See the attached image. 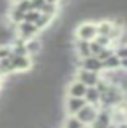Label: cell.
I'll use <instances>...</instances> for the list:
<instances>
[{"label": "cell", "mask_w": 127, "mask_h": 128, "mask_svg": "<svg viewBox=\"0 0 127 128\" xmlns=\"http://www.w3.org/2000/svg\"><path fill=\"white\" fill-rule=\"evenodd\" d=\"M77 66H79V69H85V70H90V72H98V74L103 72V62L97 58V56H93V54L79 59Z\"/></svg>", "instance_id": "5b68a950"}, {"label": "cell", "mask_w": 127, "mask_h": 128, "mask_svg": "<svg viewBox=\"0 0 127 128\" xmlns=\"http://www.w3.org/2000/svg\"><path fill=\"white\" fill-rule=\"evenodd\" d=\"M100 77H101V74L90 72V70H85V69H79L76 72V78L81 83H84L85 86H95V83L100 80Z\"/></svg>", "instance_id": "52a82bcc"}, {"label": "cell", "mask_w": 127, "mask_h": 128, "mask_svg": "<svg viewBox=\"0 0 127 128\" xmlns=\"http://www.w3.org/2000/svg\"><path fill=\"white\" fill-rule=\"evenodd\" d=\"M61 0H45V3H53V5H59Z\"/></svg>", "instance_id": "603a6c76"}, {"label": "cell", "mask_w": 127, "mask_h": 128, "mask_svg": "<svg viewBox=\"0 0 127 128\" xmlns=\"http://www.w3.org/2000/svg\"><path fill=\"white\" fill-rule=\"evenodd\" d=\"M8 19L15 24V26H16V24L24 21V13H21V11H18L15 6H11L10 8V13H8Z\"/></svg>", "instance_id": "2e32d148"}, {"label": "cell", "mask_w": 127, "mask_h": 128, "mask_svg": "<svg viewBox=\"0 0 127 128\" xmlns=\"http://www.w3.org/2000/svg\"><path fill=\"white\" fill-rule=\"evenodd\" d=\"M39 34H40V30H39L37 26L32 24V22L23 21V22L16 24V35H18V38L23 40V42H26V40H29L32 37H37Z\"/></svg>", "instance_id": "7a4b0ae2"}, {"label": "cell", "mask_w": 127, "mask_h": 128, "mask_svg": "<svg viewBox=\"0 0 127 128\" xmlns=\"http://www.w3.org/2000/svg\"><path fill=\"white\" fill-rule=\"evenodd\" d=\"M111 54H114L113 46H105V48H101V50H100V53L97 54V58H98V59H100V61L103 62L105 59H108Z\"/></svg>", "instance_id": "d6986e66"}, {"label": "cell", "mask_w": 127, "mask_h": 128, "mask_svg": "<svg viewBox=\"0 0 127 128\" xmlns=\"http://www.w3.org/2000/svg\"><path fill=\"white\" fill-rule=\"evenodd\" d=\"M24 46H26V51H27L29 56H37V54H40L43 43L39 37H32V38H29V40L24 42Z\"/></svg>", "instance_id": "30bf717a"}, {"label": "cell", "mask_w": 127, "mask_h": 128, "mask_svg": "<svg viewBox=\"0 0 127 128\" xmlns=\"http://www.w3.org/2000/svg\"><path fill=\"white\" fill-rule=\"evenodd\" d=\"M97 24V35H103V37L111 38V32H113V22L108 19H100L95 22Z\"/></svg>", "instance_id": "8fae6325"}, {"label": "cell", "mask_w": 127, "mask_h": 128, "mask_svg": "<svg viewBox=\"0 0 127 128\" xmlns=\"http://www.w3.org/2000/svg\"><path fill=\"white\" fill-rule=\"evenodd\" d=\"M106 128H117V126L114 125V123H111V125H108V126H106Z\"/></svg>", "instance_id": "cb8c5ba5"}, {"label": "cell", "mask_w": 127, "mask_h": 128, "mask_svg": "<svg viewBox=\"0 0 127 128\" xmlns=\"http://www.w3.org/2000/svg\"><path fill=\"white\" fill-rule=\"evenodd\" d=\"M15 74L13 70V66H11V61L10 58H5V59H0V77H8V75Z\"/></svg>", "instance_id": "5bb4252c"}, {"label": "cell", "mask_w": 127, "mask_h": 128, "mask_svg": "<svg viewBox=\"0 0 127 128\" xmlns=\"http://www.w3.org/2000/svg\"><path fill=\"white\" fill-rule=\"evenodd\" d=\"M43 5H45V0H31V8L35 11H40Z\"/></svg>", "instance_id": "7402d4cb"}, {"label": "cell", "mask_w": 127, "mask_h": 128, "mask_svg": "<svg viewBox=\"0 0 127 128\" xmlns=\"http://www.w3.org/2000/svg\"><path fill=\"white\" fill-rule=\"evenodd\" d=\"M11 54V46L10 45H0V59L10 58Z\"/></svg>", "instance_id": "44dd1931"}, {"label": "cell", "mask_w": 127, "mask_h": 128, "mask_svg": "<svg viewBox=\"0 0 127 128\" xmlns=\"http://www.w3.org/2000/svg\"><path fill=\"white\" fill-rule=\"evenodd\" d=\"M39 16H40V11H35V10H29L27 13H24V21L26 22H35L39 19Z\"/></svg>", "instance_id": "ffe728a7"}, {"label": "cell", "mask_w": 127, "mask_h": 128, "mask_svg": "<svg viewBox=\"0 0 127 128\" xmlns=\"http://www.w3.org/2000/svg\"><path fill=\"white\" fill-rule=\"evenodd\" d=\"M0 80H2V77H0Z\"/></svg>", "instance_id": "484cf974"}, {"label": "cell", "mask_w": 127, "mask_h": 128, "mask_svg": "<svg viewBox=\"0 0 127 128\" xmlns=\"http://www.w3.org/2000/svg\"><path fill=\"white\" fill-rule=\"evenodd\" d=\"M113 123V118H111V109H106V107H100L98 109V114L95 120L90 123V128H106L108 125Z\"/></svg>", "instance_id": "8992f818"}, {"label": "cell", "mask_w": 127, "mask_h": 128, "mask_svg": "<svg viewBox=\"0 0 127 128\" xmlns=\"http://www.w3.org/2000/svg\"><path fill=\"white\" fill-rule=\"evenodd\" d=\"M119 69H121V59L116 54H111L108 59L103 61V70H119Z\"/></svg>", "instance_id": "4fadbf2b"}, {"label": "cell", "mask_w": 127, "mask_h": 128, "mask_svg": "<svg viewBox=\"0 0 127 128\" xmlns=\"http://www.w3.org/2000/svg\"><path fill=\"white\" fill-rule=\"evenodd\" d=\"M15 8L21 13H27L29 10H32L31 8V0H19V2L15 3Z\"/></svg>", "instance_id": "ac0fdd59"}, {"label": "cell", "mask_w": 127, "mask_h": 128, "mask_svg": "<svg viewBox=\"0 0 127 128\" xmlns=\"http://www.w3.org/2000/svg\"><path fill=\"white\" fill-rule=\"evenodd\" d=\"M113 50H114V54H116L119 59H127V46L124 43H119V45L113 46Z\"/></svg>", "instance_id": "e0dca14e"}, {"label": "cell", "mask_w": 127, "mask_h": 128, "mask_svg": "<svg viewBox=\"0 0 127 128\" xmlns=\"http://www.w3.org/2000/svg\"><path fill=\"white\" fill-rule=\"evenodd\" d=\"M11 2H13V3H16V2H19V0H11Z\"/></svg>", "instance_id": "d4e9b609"}, {"label": "cell", "mask_w": 127, "mask_h": 128, "mask_svg": "<svg viewBox=\"0 0 127 128\" xmlns=\"http://www.w3.org/2000/svg\"><path fill=\"white\" fill-rule=\"evenodd\" d=\"M85 90H87V86L84 85V83H81L77 78H74L73 82L68 85V88H66L68 96H74V98H84Z\"/></svg>", "instance_id": "9c48e42d"}, {"label": "cell", "mask_w": 127, "mask_h": 128, "mask_svg": "<svg viewBox=\"0 0 127 128\" xmlns=\"http://www.w3.org/2000/svg\"><path fill=\"white\" fill-rule=\"evenodd\" d=\"M85 99L84 98H74V96H68L65 102V110L68 115H76L77 110H81L85 106Z\"/></svg>", "instance_id": "ba28073f"}, {"label": "cell", "mask_w": 127, "mask_h": 128, "mask_svg": "<svg viewBox=\"0 0 127 128\" xmlns=\"http://www.w3.org/2000/svg\"><path fill=\"white\" fill-rule=\"evenodd\" d=\"M63 128H89V126L84 125L76 115H68L66 120L63 122Z\"/></svg>", "instance_id": "9a60e30c"}, {"label": "cell", "mask_w": 127, "mask_h": 128, "mask_svg": "<svg viewBox=\"0 0 127 128\" xmlns=\"http://www.w3.org/2000/svg\"><path fill=\"white\" fill-rule=\"evenodd\" d=\"M98 109L100 107L98 106H93V104H85L84 107H82L81 110H77V114H76V117L81 120L84 125L89 126L90 123L95 120V117H97V114H98Z\"/></svg>", "instance_id": "277c9868"}, {"label": "cell", "mask_w": 127, "mask_h": 128, "mask_svg": "<svg viewBox=\"0 0 127 128\" xmlns=\"http://www.w3.org/2000/svg\"><path fill=\"white\" fill-rule=\"evenodd\" d=\"M10 61L15 72H27L34 67V61L31 56H15L10 54Z\"/></svg>", "instance_id": "3957f363"}, {"label": "cell", "mask_w": 127, "mask_h": 128, "mask_svg": "<svg viewBox=\"0 0 127 128\" xmlns=\"http://www.w3.org/2000/svg\"><path fill=\"white\" fill-rule=\"evenodd\" d=\"M84 99H85L87 104H93V106L100 107V93H98V90L95 86H87Z\"/></svg>", "instance_id": "7c38bea8"}, {"label": "cell", "mask_w": 127, "mask_h": 128, "mask_svg": "<svg viewBox=\"0 0 127 128\" xmlns=\"http://www.w3.org/2000/svg\"><path fill=\"white\" fill-rule=\"evenodd\" d=\"M74 35H76L77 40H85V42L93 40L97 37V24H95V21L85 19V21L79 22V26L74 29Z\"/></svg>", "instance_id": "6da1fadb"}]
</instances>
